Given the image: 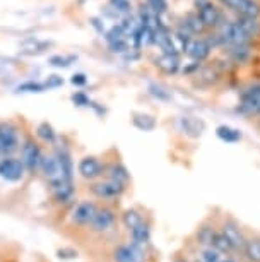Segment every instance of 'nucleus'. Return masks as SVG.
Masks as SVG:
<instances>
[{
    "mask_svg": "<svg viewBox=\"0 0 260 262\" xmlns=\"http://www.w3.org/2000/svg\"><path fill=\"white\" fill-rule=\"evenodd\" d=\"M221 262H240L237 257H233V255H228V257H223V260Z\"/></svg>",
    "mask_w": 260,
    "mask_h": 262,
    "instance_id": "obj_46",
    "label": "nucleus"
},
{
    "mask_svg": "<svg viewBox=\"0 0 260 262\" xmlns=\"http://www.w3.org/2000/svg\"><path fill=\"white\" fill-rule=\"evenodd\" d=\"M124 38H127V33L124 31V28H122L120 24H115V26H111L105 33L106 43H113V41H119V39H124Z\"/></svg>",
    "mask_w": 260,
    "mask_h": 262,
    "instance_id": "obj_36",
    "label": "nucleus"
},
{
    "mask_svg": "<svg viewBox=\"0 0 260 262\" xmlns=\"http://www.w3.org/2000/svg\"><path fill=\"white\" fill-rule=\"evenodd\" d=\"M223 254L218 252L212 247H204V249H199V254H197V259L200 262H221L223 260Z\"/></svg>",
    "mask_w": 260,
    "mask_h": 262,
    "instance_id": "obj_31",
    "label": "nucleus"
},
{
    "mask_svg": "<svg viewBox=\"0 0 260 262\" xmlns=\"http://www.w3.org/2000/svg\"><path fill=\"white\" fill-rule=\"evenodd\" d=\"M146 6L154 16H163L168 12V0H146Z\"/></svg>",
    "mask_w": 260,
    "mask_h": 262,
    "instance_id": "obj_35",
    "label": "nucleus"
},
{
    "mask_svg": "<svg viewBox=\"0 0 260 262\" xmlns=\"http://www.w3.org/2000/svg\"><path fill=\"white\" fill-rule=\"evenodd\" d=\"M216 136H218V139L226 142V144H237V142H240L243 139V134H242V130H240V128L226 125V123L216 127Z\"/></svg>",
    "mask_w": 260,
    "mask_h": 262,
    "instance_id": "obj_25",
    "label": "nucleus"
},
{
    "mask_svg": "<svg viewBox=\"0 0 260 262\" xmlns=\"http://www.w3.org/2000/svg\"><path fill=\"white\" fill-rule=\"evenodd\" d=\"M234 21L255 43L260 41V19L245 17V16H234Z\"/></svg>",
    "mask_w": 260,
    "mask_h": 262,
    "instance_id": "obj_23",
    "label": "nucleus"
},
{
    "mask_svg": "<svg viewBox=\"0 0 260 262\" xmlns=\"http://www.w3.org/2000/svg\"><path fill=\"white\" fill-rule=\"evenodd\" d=\"M214 48L210 47V43L207 41L205 36H200V38H194L192 43H190L188 50H187V55L192 58L194 62H200L204 63L207 58L210 57Z\"/></svg>",
    "mask_w": 260,
    "mask_h": 262,
    "instance_id": "obj_13",
    "label": "nucleus"
},
{
    "mask_svg": "<svg viewBox=\"0 0 260 262\" xmlns=\"http://www.w3.org/2000/svg\"><path fill=\"white\" fill-rule=\"evenodd\" d=\"M250 98V100H260V82H253L240 91V100Z\"/></svg>",
    "mask_w": 260,
    "mask_h": 262,
    "instance_id": "obj_37",
    "label": "nucleus"
},
{
    "mask_svg": "<svg viewBox=\"0 0 260 262\" xmlns=\"http://www.w3.org/2000/svg\"><path fill=\"white\" fill-rule=\"evenodd\" d=\"M218 231V225L210 223L209 220L202 221L194 231V240L195 244L199 245V249H204V247H212V240L214 235Z\"/></svg>",
    "mask_w": 260,
    "mask_h": 262,
    "instance_id": "obj_15",
    "label": "nucleus"
},
{
    "mask_svg": "<svg viewBox=\"0 0 260 262\" xmlns=\"http://www.w3.org/2000/svg\"><path fill=\"white\" fill-rule=\"evenodd\" d=\"M105 175L108 180H113L116 184L125 185V187L129 185V182H130V173L120 161H113L108 166H105Z\"/></svg>",
    "mask_w": 260,
    "mask_h": 262,
    "instance_id": "obj_19",
    "label": "nucleus"
},
{
    "mask_svg": "<svg viewBox=\"0 0 260 262\" xmlns=\"http://www.w3.org/2000/svg\"><path fill=\"white\" fill-rule=\"evenodd\" d=\"M70 100L76 106H89V103H91V98L87 96L84 91L74 93V95L70 96Z\"/></svg>",
    "mask_w": 260,
    "mask_h": 262,
    "instance_id": "obj_40",
    "label": "nucleus"
},
{
    "mask_svg": "<svg viewBox=\"0 0 260 262\" xmlns=\"http://www.w3.org/2000/svg\"><path fill=\"white\" fill-rule=\"evenodd\" d=\"M173 262H192L188 259V257H183V255H176L175 259H173Z\"/></svg>",
    "mask_w": 260,
    "mask_h": 262,
    "instance_id": "obj_45",
    "label": "nucleus"
},
{
    "mask_svg": "<svg viewBox=\"0 0 260 262\" xmlns=\"http://www.w3.org/2000/svg\"><path fill=\"white\" fill-rule=\"evenodd\" d=\"M63 86V77L58 76V74H50L46 79H45V88L46 91L48 90H57V88Z\"/></svg>",
    "mask_w": 260,
    "mask_h": 262,
    "instance_id": "obj_39",
    "label": "nucleus"
},
{
    "mask_svg": "<svg viewBox=\"0 0 260 262\" xmlns=\"http://www.w3.org/2000/svg\"><path fill=\"white\" fill-rule=\"evenodd\" d=\"M127 187L125 185H120L116 184L113 180H101V182H94L89 190L92 195H96L98 199H103V201H116L124 195Z\"/></svg>",
    "mask_w": 260,
    "mask_h": 262,
    "instance_id": "obj_4",
    "label": "nucleus"
},
{
    "mask_svg": "<svg viewBox=\"0 0 260 262\" xmlns=\"http://www.w3.org/2000/svg\"><path fill=\"white\" fill-rule=\"evenodd\" d=\"M0 147L11 155L19 147V132L12 122H0Z\"/></svg>",
    "mask_w": 260,
    "mask_h": 262,
    "instance_id": "obj_10",
    "label": "nucleus"
},
{
    "mask_svg": "<svg viewBox=\"0 0 260 262\" xmlns=\"http://www.w3.org/2000/svg\"><path fill=\"white\" fill-rule=\"evenodd\" d=\"M108 48H110L111 53H129L130 47H129V41H127V38L124 39H119V41H113V43H108Z\"/></svg>",
    "mask_w": 260,
    "mask_h": 262,
    "instance_id": "obj_38",
    "label": "nucleus"
},
{
    "mask_svg": "<svg viewBox=\"0 0 260 262\" xmlns=\"http://www.w3.org/2000/svg\"><path fill=\"white\" fill-rule=\"evenodd\" d=\"M41 160H43V152L40 149V146H38L34 141L28 139L22 144V149H21V161H22L24 168H26V171L36 173L40 170Z\"/></svg>",
    "mask_w": 260,
    "mask_h": 262,
    "instance_id": "obj_6",
    "label": "nucleus"
},
{
    "mask_svg": "<svg viewBox=\"0 0 260 262\" xmlns=\"http://www.w3.org/2000/svg\"><path fill=\"white\" fill-rule=\"evenodd\" d=\"M89 23H91V26L96 29V33H98V34L105 36L106 29H105V23H103V19H101V17H91V19H89Z\"/></svg>",
    "mask_w": 260,
    "mask_h": 262,
    "instance_id": "obj_42",
    "label": "nucleus"
},
{
    "mask_svg": "<svg viewBox=\"0 0 260 262\" xmlns=\"http://www.w3.org/2000/svg\"><path fill=\"white\" fill-rule=\"evenodd\" d=\"M147 93H149L154 100L163 101V103H168V101L173 100L171 91L166 86H163V84H159V82H151L149 86H147Z\"/></svg>",
    "mask_w": 260,
    "mask_h": 262,
    "instance_id": "obj_28",
    "label": "nucleus"
},
{
    "mask_svg": "<svg viewBox=\"0 0 260 262\" xmlns=\"http://www.w3.org/2000/svg\"><path fill=\"white\" fill-rule=\"evenodd\" d=\"M108 6L113 7L120 16H132V2L130 0H108Z\"/></svg>",
    "mask_w": 260,
    "mask_h": 262,
    "instance_id": "obj_34",
    "label": "nucleus"
},
{
    "mask_svg": "<svg viewBox=\"0 0 260 262\" xmlns=\"http://www.w3.org/2000/svg\"><path fill=\"white\" fill-rule=\"evenodd\" d=\"M7 155H6V152H4V149H2V147H0V161H2L4 160V158H6Z\"/></svg>",
    "mask_w": 260,
    "mask_h": 262,
    "instance_id": "obj_47",
    "label": "nucleus"
},
{
    "mask_svg": "<svg viewBox=\"0 0 260 262\" xmlns=\"http://www.w3.org/2000/svg\"><path fill=\"white\" fill-rule=\"evenodd\" d=\"M55 158L60 165V171H62V179L65 182H74V161L72 156L65 147H58L55 151Z\"/></svg>",
    "mask_w": 260,
    "mask_h": 262,
    "instance_id": "obj_20",
    "label": "nucleus"
},
{
    "mask_svg": "<svg viewBox=\"0 0 260 262\" xmlns=\"http://www.w3.org/2000/svg\"><path fill=\"white\" fill-rule=\"evenodd\" d=\"M253 50H255V47H250V45H228V47L221 48L223 57L231 63H234V66H245V63L252 62Z\"/></svg>",
    "mask_w": 260,
    "mask_h": 262,
    "instance_id": "obj_8",
    "label": "nucleus"
},
{
    "mask_svg": "<svg viewBox=\"0 0 260 262\" xmlns=\"http://www.w3.org/2000/svg\"><path fill=\"white\" fill-rule=\"evenodd\" d=\"M24 173H26V168L17 158L6 156L0 161V179H4L6 182H11V184L21 182L24 179Z\"/></svg>",
    "mask_w": 260,
    "mask_h": 262,
    "instance_id": "obj_5",
    "label": "nucleus"
},
{
    "mask_svg": "<svg viewBox=\"0 0 260 262\" xmlns=\"http://www.w3.org/2000/svg\"><path fill=\"white\" fill-rule=\"evenodd\" d=\"M98 206L92 201H82L76 206V209L72 211V223L79 226H89Z\"/></svg>",
    "mask_w": 260,
    "mask_h": 262,
    "instance_id": "obj_14",
    "label": "nucleus"
},
{
    "mask_svg": "<svg viewBox=\"0 0 260 262\" xmlns=\"http://www.w3.org/2000/svg\"><path fill=\"white\" fill-rule=\"evenodd\" d=\"M240 254L245 262H260V235L247 236V242Z\"/></svg>",
    "mask_w": 260,
    "mask_h": 262,
    "instance_id": "obj_22",
    "label": "nucleus"
},
{
    "mask_svg": "<svg viewBox=\"0 0 260 262\" xmlns=\"http://www.w3.org/2000/svg\"><path fill=\"white\" fill-rule=\"evenodd\" d=\"M142 221H144V216H142L137 209H134V207H130V209H125L124 214H122V223H124V226L129 231L134 230L135 226H139Z\"/></svg>",
    "mask_w": 260,
    "mask_h": 262,
    "instance_id": "obj_29",
    "label": "nucleus"
},
{
    "mask_svg": "<svg viewBox=\"0 0 260 262\" xmlns=\"http://www.w3.org/2000/svg\"><path fill=\"white\" fill-rule=\"evenodd\" d=\"M116 223V214L111 207H98L94 212V217H92L89 228L94 231V233H108L110 230H113V226Z\"/></svg>",
    "mask_w": 260,
    "mask_h": 262,
    "instance_id": "obj_7",
    "label": "nucleus"
},
{
    "mask_svg": "<svg viewBox=\"0 0 260 262\" xmlns=\"http://www.w3.org/2000/svg\"><path fill=\"white\" fill-rule=\"evenodd\" d=\"M194 9L207 31H216L221 24L226 21L221 9L216 6L212 0H194Z\"/></svg>",
    "mask_w": 260,
    "mask_h": 262,
    "instance_id": "obj_1",
    "label": "nucleus"
},
{
    "mask_svg": "<svg viewBox=\"0 0 260 262\" xmlns=\"http://www.w3.org/2000/svg\"><path fill=\"white\" fill-rule=\"evenodd\" d=\"M36 136L40 137L43 142H46V144H55V141H57L55 128H53L48 122H41L40 125L36 127Z\"/></svg>",
    "mask_w": 260,
    "mask_h": 262,
    "instance_id": "obj_30",
    "label": "nucleus"
},
{
    "mask_svg": "<svg viewBox=\"0 0 260 262\" xmlns=\"http://www.w3.org/2000/svg\"><path fill=\"white\" fill-rule=\"evenodd\" d=\"M77 60L76 55H52L48 58V63L52 67H57V69H67L70 67L74 62Z\"/></svg>",
    "mask_w": 260,
    "mask_h": 262,
    "instance_id": "obj_32",
    "label": "nucleus"
},
{
    "mask_svg": "<svg viewBox=\"0 0 260 262\" xmlns=\"http://www.w3.org/2000/svg\"><path fill=\"white\" fill-rule=\"evenodd\" d=\"M77 171H79V175L82 179L96 180V179H100L101 175H105V165H103L96 156H86V158H82L79 161V165H77Z\"/></svg>",
    "mask_w": 260,
    "mask_h": 262,
    "instance_id": "obj_11",
    "label": "nucleus"
},
{
    "mask_svg": "<svg viewBox=\"0 0 260 262\" xmlns=\"http://www.w3.org/2000/svg\"><path fill=\"white\" fill-rule=\"evenodd\" d=\"M218 228L221 233L226 236L229 244L234 247L237 254H240L245 245V242H247V235H245V231L242 226H240L238 221L231 216H224L223 220H221V223L218 225Z\"/></svg>",
    "mask_w": 260,
    "mask_h": 262,
    "instance_id": "obj_3",
    "label": "nucleus"
},
{
    "mask_svg": "<svg viewBox=\"0 0 260 262\" xmlns=\"http://www.w3.org/2000/svg\"><path fill=\"white\" fill-rule=\"evenodd\" d=\"M181 26H183L187 31L192 34V36H205L209 31L205 29V26L202 24V21H200V17L197 16V12L192 11V12H187L183 16V19H181Z\"/></svg>",
    "mask_w": 260,
    "mask_h": 262,
    "instance_id": "obj_21",
    "label": "nucleus"
},
{
    "mask_svg": "<svg viewBox=\"0 0 260 262\" xmlns=\"http://www.w3.org/2000/svg\"><path fill=\"white\" fill-rule=\"evenodd\" d=\"M132 123H134L135 128H139L142 132H151L158 127V120L149 115V113H142V112H135L132 113Z\"/></svg>",
    "mask_w": 260,
    "mask_h": 262,
    "instance_id": "obj_27",
    "label": "nucleus"
},
{
    "mask_svg": "<svg viewBox=\"0 0 260 262\" xmlns=\"http://www.w3.org/2000/svg\"><path fill=\"white\" fill-rule=\"evenodd\" d=\"M255 120H257V125H258V127H260V115H258V117H257V118H255Z\"/></svg>",
    "mask_w": 260,
    "mask_h": 262,
    "instance_id": "obj_48",
    "label": "nucleus"
},
{
    "mask_svg": "<svg viewBox=\"0 0 260 262\" xmlns=\"http://www.w3.org/2000/svg\"><path fill=\"white\" fill-rule=\"evenodd\" d=\"M103 17H108V19H111V21H116V19H122L120 14L116 12L113 7H110V6L103 7Z\"/></svg>",
    "mask_w": 260,
    "mask_h": 262,
    "instance_id": "obj_43",
    "label": "nucleus"
},
{
    "mask_svg": "<svg viewBox=\"0 0 260 262\" xmlns=\"http://www.w3.org/2000/svg\"><path fill=\"white\" fill-rule=\"evenodd\" d=\"M115 262H146V249L135 244H122L113 250Z\"/></svg>",
    "mask_w": 260,
    "mask_h": 262,
    "instance_id": "obj_9",
    "label": "nucleus"
},
{
    "mask_svg": "<svg viewBox=\"0 0 260 262\" xmlns=\"http://www.w3.org/2000/svg\"><path fill=\"white\" fill-rule=\"evenodd\" d=\"M130 233V238H132V244L142 247V249H146V247H149L151 244V225L147 223L144 220L139 226H135L134 230L129 231Z\"/></svg>",
    "mask_w": 260,
    "mask_h": 262,
    "instance_id": "obj_24",
    "label": "nucleus"
},
{
    "mask_svg": "<svg viewBox=\"0 0 260 262\" xmlns=\"http://www.w3.org/2000/svg\"><path fill=\"white\" fill-rule=\"evenodd\" d=\"M40 170H41L43 175H45L46 179H48L50 184H55V182H58V180H63L62 179V171H60V165H58L55 155L43 156Z\"/></svg>",
    "mask_w": 260,
    "mask_h": 262,
    "instance_id": "obj_17",
    "label": "nucleus"
},
{
    "mask_svg": "<svg viewBox=\"0 0 260 262\" xmlns=\"http://www.w3.org/2000/svg\"><path fill=\"white\" fill-rule=\"evenodd\" d=\"M178 128L183 132L187 137H192V139H199L200 136L205 132V122L199 117H180L178 118Z\"/></svg>",
    "mask_w": 260,
    "mask_h": 262,
    "instance_id": "obj_12",
    "label": "nucleus"
},
{
    "mask_svg": "<svg viewBox=\"0 0 260 262\" xmlns=\"http://www.w3.org/2000/svg\"><path fill=\"white\" fill-rule=\"evenodd\" d=\"M154 66L164 74H176L180 71V55H164V53H161L158 58H154Z\"/></svg>",
    "mask_w": 260,
    "mask_h": 262,
    "instance_id": "obj_26",
    "label": "nucleus"
},
{
    "mask_svg": "<svg viewBox=\"0 0 260 262\" xmlns=\"http://www.w3.org/2000/svg\"><path fill=\"white\" fill-rule=\"evenodd\" d=\"M52 47L50 41H43V39H38V38H26L19 43V52L22 55H28V57H33V55H40V53L46 52L48 48Z\"/></svg>",
    "mask_w": 260,
    "mask_h": 262,
    "instance_id": "obj_16",
    "label": "nucleus"
},
{
    "mask_svg": "<svg viewBox=\"0 0 260 262\" xmlns=\"http://www.w3.org/2000/svg\"><path fill=\"white\" fill-rule=\"evenodd\" d=\"M53 190V197L58 204H67L74 199L76 189H74V182H65V180H58L55 184H50Z\"/></svg>",
    "mask_w": 260,
    "mask_h": 262,
    "instance_id": "obj_18",
    "label": "nucleus"
},
{
    "mask_svg": "<svg viewBox=\"0 0 260 262\" xmlns=\"http://www.w3.org/2000/svg\"><path fill=\"white\" fill-rule=\"evenodd\" d=\"M70 82L74 84L76 88H84L87 84V76L84 72H76L74 76L70 77Z\"/></svg>",
    "mask_w": 260,
    "mask_h": 262,
    "instance_id": "obj_41",
    "label": "nucleus"
},
{
    "mask_svg": "<svg viewBox=\"0 0 260 262\" xmlns=\"http://www.w3.org/2000/svg\"><path fill=\"white\" fill-rule=\"evenodd\" d=\"M223 69L216 62H209L207 66H202L199 69V72L194 76V86L199 90H210V88L218 86L223 79Z\"/></svg>",
    "mask_w": 260,
    "mask_h": 262,
    "instance_id": "obj_2",
    "label": "nucleus"
},
{
    "mask_svg": "<svg viewBox=\"0 0 260 262\" xmlns=\"http://www.w3.org/2000/svg\"><path fill=\"white\" fill-rule=\"evenodd\" d=\"M58 257L60 259H76L77 257V250H74V249H60L57 252Z\"/></svg>",
    "mask_w": 260,
    "mask_h": 262,
    "instance_id": "obj_44",
    "label": "nucleus"
},
{
    "mask_svg": "<svg viewBox=\"0 0 260 262\" xmlns=\"http://www.w3.org/2000/svg\"><path fill=\"white\" fill-rule=\"evenodd\" d=\"M45 91H46L45 82L40 81H26L16 88V93H45Z\"/></svg>",
    "mask_w": 260,
    "mask_h": 262,
    "instance_id": "obj_33",
    "label": "nucleus"
}]
</instances>
